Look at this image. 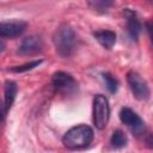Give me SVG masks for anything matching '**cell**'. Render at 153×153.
<instances>
[{"mask_svg":"<svg viewBox=\"0 0 153 153\" xmlns=\"http://www.w3.org/2000/svg\"><path fill=\"white\" fill-rule=\"evenodd\" d=\"M42 50H43L42 37L38 35H31V36L25 37L20 42L17 49V54L22 56H32V55H37Z\"/></svg>","mask_w":153,"mask_h":153,"instance_id":"7","label":"cell"},{"mask_svg":"<svg viewBox=\"0 0 153 153\" xmlns=\"http://www.w3.org/2000/svg\"><path fill=\"white\" fill-rule=\"evenodd\" d=\"M93 36L105 49H111L116 43V33L112 30H98L93 32Z\"/></svg>","mask_w":153,"mask_h":153,"instance_id":"11","label":"cell"},{"mask_svg":"<svg viewBox=\"0 0 153 153\" xmlns=\"http://www.w3.org/2000/svg\"><path fill=\"white\" fill-rule=\"evenodd\" d=\"M53 43L59 56L71 57L76 49L75 31L68 24H61L53 33Z\"/></svg>","mask_w":153,"mask_h":153,"instance_id":"1","label":"cell"},{"mask_svg":"<svg viewBox=\"0 0 153 153\" xmlns=\"http://www.w3.org/2000/svg\"><path fill=\"white\" fill-rule=\"evenodd\" d=\"M123 14L126 17V22H127V32L130 37V39L133 41H137L140 32L142 30V25L141 22L137 18V14L135 11L130 10V8H126L123 11Z\"/></svg>","mask_w":153,"mask_h":153,"instance_id":"9","label":"cell"},{"mask_svg":"<svg viewBox=\"0 0 153 153\" xmlns=\"http://www.w3.org/2000/svg\"><path fill=\"white\" fill-rule=\"evenodd\" d=\"M27 26V23L22 19H12L1 22L0 24V36L1 38H16L20 36Z\"/></svg>","mask_w":153,"mask_h":153,"instance_id":"8","label":"cell"},{"mask_svg":"<svg viewBox=\"0 0 153 153\" xmlns=\"http://www.w3.org/2000/svg\"><path fill=\"white\" fill-rule=\"evenodd\" d=\"M18 86L14 81L12 80H6L4 84V112H2V118L5 120L6 115L8 114L10 109L12 108L16 96H17Z\"/></svg>","mask_w":153,"mask_h":153,"instance_id":"10","label":"cell"},{"mask_svg":"<svg viewBox=\"0 0 153 153\" xmlns=\"http://www.w3.org/2000/svg\"><path fill=\"white\" fill-rule=\"evenodd\" d=\"M110 118L109 100L104 94H96L92 102V121L97 129H104Z\"/></svg>","mask_w":153,"mask_h":153,"instance_id":"3","label":"cell"},{"mask_svg":"<svg viewBox=\"0 0 153 153\" xmlns=\"http://www.w3.org/2000/svg\"><path fill=\"white\" fill-rule=\"evenodd\" d=\"M146 30L149 35V38H151V42L153 43V20H149L146 23Z\"/></svg>","mask_w":153,"mask_h":153,"instance_id":"16","label":"cell"},{"mask_svg":"<svg viewBox=\"0 0 153 153\" xmlns=\"http://www.w3.org/2000/svg\"><path fill=\"white\" fill-rule=\"evenodd\" d=\"M87 5L91 7V10H93L97 13H106L109 8L114 5V2L108 0H93V1H88Z\"/></svg>","mask_w":153,"mask_h":153,"instance_id":"13","label":"cell"},{"mask_svg":"<svg viewBox=\"0 0 153 153\" xmlns=\"http://www.w3.org/2000/svg\"><path fill=\"white\" fill-rule=\"evenodd\" d=\"M94 131L87 124H78L68 129L62 136V143L68 149H81L93 141Z\"/></svg>","mask_w":153,"mask_h":153,"instance_id":"2","label":"cell"},{"mask_svg":"<svg viewBox=\"0 0 153 153\" xmlns=\"http://www.w3.org/2000/svg\"><path fill=\"white\" fill-rule=\"evenodd\" d=\"M120 120L123 124H126L131 131L133 134H135L136 136L139 135H142L146 130V127H145V122L142 121V118L134 111L131 110L130 108H122L120 110Z\"/></svg>","mask_w":153,"mask_h":153,"instance_id":"6","label":"cell"},{"mask_svg":"<svg viewBox=\"0 0 153 153\" xmlns=\"http://www.w3.org/2000/svg\"><path fill=\"white\" fill-rule=\"evenodd\" d=\"M127 142H128V137H127V135L124 134V131L121 130V129H116V130L112 133L111 137H110V145H111L114 148H116V149L123 148V147L127 145Z\"/></svg>","mask_w":153,"mask_h":153,"instance_id":"12","label":"cell"},{"mask_svg":"<svg viewBox=\"0 0 153 153\" xmlns=\"http://www.w3.org/2000/svg\"><path fill=\"white\" fill-rule=\"evenodd\" d=\"M51 85L54 90L63 96H73L78 92V82L74 76L67 72H55L51 76Z\"/></svg>","mask_w":153,"mask_h":153,"instance_id":"4","label":"cell"},{"mask_svg":"<svg viewBox=\"0 0 153 153\" xmlns=\"http://www.w3.org/2000/svg\"><path fill=\"white\" fill-rule=\"evenodd\" d=\"M41 63H42V60H35V61H30V62H26L20 66H14V67L10 68L8 71H11L12 73H24V72H27V71H31V69L38 67Z\"/></svg>","mask_w":153,"mask_h":153,"instance_id":"15","label":"cell"},{"mask_svg":"<svg viewBox=\"0 0 153 153\" xmlns=\"http://www.w3.org/2000/svg\"><path fill=\"white\" fill-rule=\"evenodd\" d=\"M145 146L147 148L153 149V133H151V134H148L146 136V139H145Z\"/></svg>","mask_w":153,"mask_h":153,"instance_id":"17","label":"cell"},{"mask_svg":"<svg viewBox=\"0 0 153 153\" xmlns=\"http://www.w3.org/2000/svg\"><path fill=\"white\" fill-rule=\"evenodd\" d=\"M127 82H128V86H129L135 99H137L140 102H145L149 98V96H151L149 87H148L146 80L137 72L129 71L127 73Z\"/></svg>","mask_w":153,"mask_h":153,"instance_id":"5","label":"cell"},{"mask_svg":"<svg viewBox=\"0 0 153 153\" xmlns=\"http://www.w3.org/2000/svg\"><path fill=\"white\" fill-rule=\"evenodd\" d=\"M102 78L104 80V84L108 88V91L110 93H116L117 90H118V80L110 73L105 72V73H102Z\"/></svg>","mask_w":153,"mask_h":153,"instance_id":"14","label":"cell"}]
</instances>
